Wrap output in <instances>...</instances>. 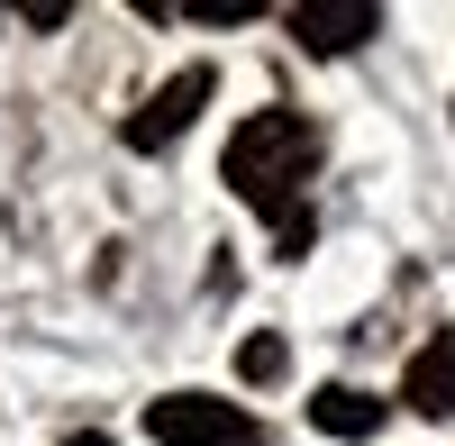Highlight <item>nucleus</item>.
<instances>
[{
    "mask_svg": "<svg viewBox=\"0 0 455 446\" xmlns=\"http://www.w3.org/2000/svg\"><path fill=\"white\" fill-rule=\"evenodd\" d=\"M310 173H319V128L300 119V109H255V119L228 137V192L283 228V255L310 246V210H300Z\"/></svg>",
    "mask_w": 455,
    "mask_h": 446,
    "instance_id": "obj_1",
    "label": "nucleus"
},
{
    "mask_svg": "<svg viewBox=\"0 0 455 446\" xmlns=\"http://www.w3.org/2000/svg\"><path fill=\"white\" fill-rule=\"evenodd\" d=\"M146 437H164V446H264V428L237 410V401H210V392L146 401Z\"/></svg>",
    "mask_w": 455,
    "mask_h": 446,
    "instance_id": "obj_2",
    "label": "nucleus"
},
{
    "mask_svg": "<svg viewBox=\"0 0 455 446\" xmlns=\"http://www.w3.org/2000/svg\"><path fill=\"white\" fill-rule=\"evenodd\" d=\"M210 92H219V73H210V64H182L173 83H164L156 100H146L137 119H128V146H137V155H164V146H173V137L192 128L201 109H210Z\"/></svg>",
    "mask_w": 455,
    "mask_h": 446,
    "instance_id": "obj_3",
    "label": "nucleus"
},
{
    "mask_svg": "<svg viewBox=\"0 0 455 446\" xmlns=\"http://www.w3.org/2000/svg\"><path fill=\"white\" fill-rule=\"evenodd\" d=\"M373 28H383L373 0H300V10H291V36H300L310 55H355Z\"/></svg>",
    "mask_w": 455,
    "mask_h": 446,
    "instance_id": "obj_4",
    "label": "nucleus"
},
{
    "mask_svg": "<svg viewBox=\"0 0 455 446\" xmlns=\"http://www.w3.org/2000/svg\"><path fill=\"white\" fill-rule=\"evenodd\" d=\"M401 401L419 419H455V338H428L419 355H410V374H401Z\"/></svg>",
    "mask_w": 455,
    "mask_h": 446,
    "instance_id": "obj_5",
    "label": "nucleus"
},
{
    "mask_svg": "<svg viewBox=\"0 0 455 446\" xmlns=\"http://www.w3.org/2000/svg\"><path fill=\"white\" fill-rule=\"evenodd\" d=\"M310 419H319L328 437H373V428H383V401L355 392V383H328V392L310 401Z\"/></svg>",
    "mask_w": 455,
    "mask_h": 446,
    "instance_id": "obj_6",
    "label": "nucleus"
},
{
    "mask_svg": "<svg viewBox=\"0 0 455 446\" xmlns=\"http://www.w3.org/2000/svg\"><path fill=\"white\" fill-rule=\"evenodd\" d=\"M283 364H291L283 338H246V346H237V374H246V383H283Z\"/></svg>",
    "mask_w": 455,
    "mask_h": 446,
    "instance_id": "obj_7",
    "label": "nucleus"
},
{
    "mask_svg": "<svg viewBox=\"0 0 455 446\" xmlns=\"http://www.w3.org/2000/svg\"><path fill=\"white\" fill-rule=\"evenodd\" d=\"M192 19H210V28H237V19H255V0H192Z\"/></svg>",
    "mask_w": 455,
    "mask_h": 446,
    "instance_id": "obj_8",
    "label": "nucleus"
},
{
    "mask_svg": "<svg viewBox=\"0 0 455 446\" xmlns=\"http://www.w3.org/2000/svg\"><path fill=\"white\" fill-rule=\"evenodd\" d=\"M64 446H109V437H64Z\"/></svg>",
    "mask_w": 455,
    "mask_h": 446,
    "instance_id": "obj_9",
    "label": "nucleus"
}]
</instances>
